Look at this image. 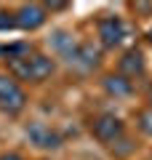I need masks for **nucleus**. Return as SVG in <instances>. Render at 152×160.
Returning a JSON list of instances; mask_svg holds the SVG:
<instances>
[{
    "mask_svg": "<svg viewBox=\"0 0 152 160\" xmlns=\"http://www.w3.org/2000/svg\"><path fill=\"white\" fill-rule=\"evenodd\" d=\"M8 75L13 80H29V83H43L53 75V59L45 53H22V56L6 59Z\"/></svg>",
    "mask_w": 152,
    "mask_h": 160,
    "instance_id": "obj_1",
    "label": "nucleus"
},
{
    "mask_svg": "<svg viewBox=\"0 0 152 160\" xmlns=\"http://www.w3.org/2000/svg\"><path fill=\"white\" fill-rule=\"evenodd\" d=\"M27 107V93L11 75H0V109L6 115H19Z\"/></svg>",
    "mask_w": 152,
    "mask_h": 160,
    "instance_id": "obj_2",
    "label": "nucleus"
},
{
    "mask_svg": "<svg viewBox=\"0 0 152 160\" xmlns=\"http://www.w3.org/2000/svg\"><path fill=\"white\" fill-rule=\"evenodd\" d=\"M91 131H94V136L99 139V142L112 144V142H118V139L123 136V120H120L118 115H112V112H101L99 118L91 123Z\"/></svg>",
    "mask_w": 152,
    "mask_h": 160,
    "instance_id": "obj_3",
    "label": "nucleus"
},
{
    "mask_svg": "<svg viewBox=\"0 0 152 160\" xmlns=\"http://www.w3.org/2000/svg\"><path fill=\"white\" fill-rule=\"evenodd\" d=\"M125 38V24L120 22L118 16H104L99 19V40L104 48H115L120 46Z\"/></svg>",
    "mask_w": 152,
    "mask_h": 160,
    "instance_id": "obj_4",
    "label": "nucleus"
},
{
    "mask_svg": "<svg viewBox=\"0 0 152 160\" xmlns=\"http://www.w3.org/2000/svg\"><path fill=\"white\" fill-rule=\"evenodd\" d=\"M27 139L40 149H59L62 147V136L53 128L43 126V123H29L27 126Z\"/></svg>",
    "mask_w": 152,
    "mask_h": 160,
    "instance_id": "obj_5",
    "label": "nucleus"
},
{
    "mask_svg": "<svg viewBox=\"0 0 152 160\" xmlns=\"http://www.w3.org/2000/svg\"><path fill=\"white\" fill-rule=\"evenodd\" d=\"M16 27L22 29H38L45 24V8L40 6V3H27V6H22L16 13Z\"/></svg>",
    "mask_w": 152,
    "mask_h": 160,
    "instance_id": "obj_6",
    "label": "nucleus"
},
{
    "mask_svg": "<svg viewBox=\"0 0 152 160\" xmlns=\"http://www.w3.org/2000/svg\"><path fill=\"white\" fill-rule=\"evenodd\" d=\"M67 62L75 64V67H80V69H94L99 64V51L91 43H78L72 48V53L67 56Z\"/></svg>",
    "mask_w": 152,
    "mask_h": 160,
    "instance_id": "obj_7",
    "label": "nucleus"
},
{
    "mask_svg": "<svg viewBox=\"0 0 152 160\" xmlns=\"http://www.w3.org/2000/svg\"><path fill=\"white\" fill-rule=\"evenodd\" d=\"M118 75H123V78H136V75L144 72V53L139 51V48H131V51H125L123 56H120L118 62Z\"/></svg>",
    "mask_w": 152,
    "mask_h": 160,
    "instance_id": "obj_8",
    "label": "nucleus"
},
{
    "mask_svg": "<svg viewBox=\"0 0 152 160\" xmlns=\"http://www.w3.org/2000/svg\"><path fill=\"white\" fill-rule=\"evenodd\" d=\"M104 91H107L109 96H115V99L131 96L134 83H131L128 78H123V75H107V78H104Z\"/></svg>",
    "mask_w": 152,
    "mask_h": 160,
    "instance_id": "obj_9",
    "label": "nucleus"
},
{
    "mask_svg": "<svg viewBox=\"0 0 152 160\" xmlns=\"http://www.w3.org/2000/svg\"><path fill=\"white\" fill-rule=\"evenodd\" d=\"M51 43H53V48H56V51L62 53L64 59H67L69 53H72V48L78 46V43H75V40L69 38L67 32H64V29H56V32H53V38H51Z\"/></svg>",
    "mask_w": 152,
    "mask_h": 160,
    "instance_id": "obj_10",
    "label": "nucleus"
},
{
    "mask_svg": "<svg viewBox=\"0 0 152 160\" xmlns=\"http://www.w3.org/2000/svg\"><path fill=\"white\" fill-rule=\"evenodd\" d=\"M136 123H139V131H141V133L152 136V109H141Z\"/></svg>",
    "mask_w": 152,
    "mask_h": 160,
    "instance_id": "obj_11",
    "label": "nucleus"
},
{
    "mask_svg": "<svg viewBox=\"0 0 152 160\" xmlns=\"http://www.w3.org/2000/svg\"><path fill=\"white\" fill-rule=\"evenodd\" d=\"M131 149H134V144H131L128 139H123V136H120L118 142H112V152L115 155H128Z\"/></svg>",
    "mask_w": 152,
    "mask_h": 160,
    "instance_id": "obj_12",
    "label": "nucleus"
},
{
    "mask_svg": "<svg viewBox=\"0 0 152 160\" xmlns=\"http://www.w3.org/2000/svg\"><path fill=\"white\" fill-rule=\"evenodd\" d=\"M16 27V16L8 11H0V29H13Z\"/></svg>",
    "mask_w": 152,
    "mask_h": 160,
    "instance_id": "obj_13",
    "label": "nucleus"
},
{
    "mask_svg": "<svg viewBox=\"0 0 152 160\" xmlns=\"http://www.w3.org/2000/svg\"><path fill=\"white\" fill-rule=\"evenodd\" d=\"M43 8L45 11H64V8H69V3H53V0H48Z\"/></svg>",
    "mask_w": 152,
    "mask_h": 160,
    "instance_id": "obj_14",
    "label": "nucleus"
},
{
    "mask_svg": "<svg viewBox=\"0 0 152 160\" xmlns=\"http://www.w3.org/2000/svg\"><path fill=\"white\" fill-rule=\"evenodd\" d=\"M0 160H24L22 155H16V152H3L0 155Z\"/></svg>",
    "mask_w": 152,
    "mask_h": 160,
    "instance_id": "obj_15",
    "label": "nucleus"
},
{
    "mask_svg": "<svg viewBox=\"0 0 152 160\" xmlns=\"http://www.w3.org/2000/svg\"><path fill=\"white\" fill-rule=\"evenodd\" d=\"M147 38H149V43H152V29H149V32H147Z\"/></svg>",
    "mask_w": 152,
    "mask_h": 160,
    "instance_id": "obj_16",
    "label": "nucleus"
},
{
    "mask_svg": "<svg viewBox=\"0 0 152 160\" xmlns=\"http://www.w3.org/2000/svg\"><path fill=\"white\" fill-rule=\"evenodd\" d=\"M149 109H152V91H149Z\"/></svg>",
    "mask_w": 152,
    "mask_h": 160,
    "instance_id": "obj_17",
    "label": "nucleus"
}]
</instances>
